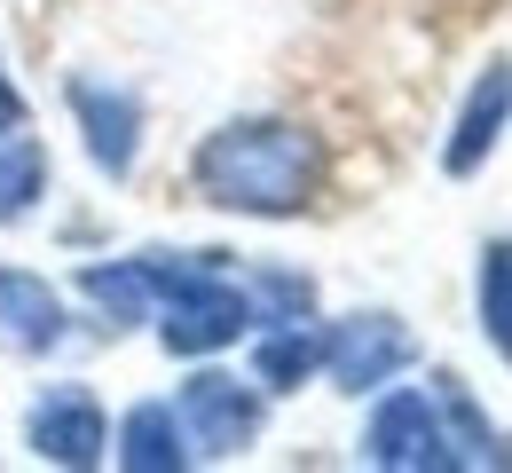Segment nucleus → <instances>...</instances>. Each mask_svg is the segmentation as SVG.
Returning a JSON list of instances; mask_svg holds the SVG:
<instances>
[{"mask_svg":"<svg viewBox=\"0 0 512 473\" xmlns=\"http://www.w3.org/2000/svg\"><path fill=\"white\" fill-rule=\"evenodd\" d=\"M197 190L221 213H253V221H284L316 198L323 182V142L292 119H229L221 135L197 142Z\"/></svg>","mask_w":512,"mask_h":473,"instance_id":"nucleus-1","label":"nucleus"},{"mask_svg":"<svg viewBox=\"0 0 512 473\" xmlns=\"http://www.w3.org/2000/svg\"><path fill=\"white\" fill-rule=\"evenodd\" d=\"M410 355H418V339L402 332V316H386V308H355V316H339V324L323 332V371H331L339 395L386 387Z\"/></svg>","mask_w":512,"mask_h":473,"instance_id":"nucleus-4","label":"nucleus"},{"mask_svg":"<svg viewBox=\"0 0 512 473\" xmlns=\"http://www.w3.org/2000/svg\"><path fill=\"white\" fill-rule=\"evenodd\" d=\"M505 111H512V64H489V71H481V87L465 95L457 135H449V150H442L449 174H473V166L497 150V135H505Z\"/></svg>","mask_w":512,"mask_h":473,"instance_id":"nucleus-9","label":"nucleus"},{"mask_svg":"<svg viewBox=\"0 0 512 473\" xmlns=\"http://www.w3.org/2000/svg\"><path fill=\"white\" fill-rule=\"evenodd\" d=\"M316 371H323V332H308V324H276V332L253 347V379L268 395H292V387H308Z\"/></svg>","mask_w":512,"mask_h":473,"instance_id":"nucleus-11","label":"nucleus"},{"mask_svg":"<svg viewBox=\"0 0 512 473\" xmlns=\"http://www.w3.org/2000/svg\"><path fill=\"white\" fill-rule=\"evenodd\" d=\"M174 418H182L197 458H237V450H253V434H260V387L229 379V371H197L182 387V403H174Z\"/></svg>","mask_w":512,"mask_h":473,"instance_id":"nucleus-5","label":"nucleus"},{"mask_svg":"<svg viewBox=\"0 0 512 473\" xmlns=\"http://www.w3.org/2000/svg\"><path fill=\"white\" fill-rule=\"evenodd\" d=\"M481 324L497 339V355L512 363V245H489V253H481Z\"/></svg>","mask_w":512,"mask_h":473,"instance_id":"nucleus-14","label":"nucleus"},{"mask_svg":"<svg viewBox=\"0 0 512 473\" xmlns=\"http://www.w3.org/2000/svg\"><path fill=\"white\" fill-rule=\"evenodd\" d=\"M24 127H32V111H24V95H16V79L0 71V142H8V135H24Z\"/></svg>","mask_w":512,"mask_h":473,"instance_id":"nucleus-16","label":"nucleus"},{"mask_svg":"<svg viewBox=\"0 0 512 473\" xmlns=\"http://www.w3.org/2000/svg\"><path fill=\"white\" fill-rule=\"evenodd\" d=\"M190 458L197 450L182 434V418H174V403H134L119 418V466L127 473H182Z\"/></svg>","mask_w":512,"mask_h":473,"instance_id":"nucleus-10","label":"nucleus"},{"mask_svg":"<svg viewBox=\"0 0 512 473\" xmlns=\"http://www.w3.org/2000/svg\"><path fill=\"white\" fill-rule=\"evenodd\" d=\"M24 442L48 466H103L111 458V426H103V403L87 387H48L24 418Z\"/></svg>","mask_w":512,"mask_h":473,"instance_id":"nucleus-7","label":"nucleus"},{"mask_svg":"<svg viewBox=\"0 0 512 473\" xmlns=\"http://www.w3.org/2000/svg\"><path fill=\"white\" fill-rule=\"evenodd\" d=\"M150 276V308H158V339L166 355H213L253 332V292L229 284L221 261L229 253H134Z\"/></svg>","mask_w":512,"mask_h":473,"instance_id":"nucleus-2","label":"nucleus"},{"mask_svg":"<svg viewBox=\"0 0 512 473\" xmlns=\"http://www.w3.org/2000/svg\"><path fill=\"white\" fill-rule=\"evenodd\" d=\"M363 458L386 466V473H449V466H465V450L449 442V426H442V403L418 395V387H402V395H386V403L371 410Z\"/></svg>","mask_w":512,"mask_h":473,"instance_id":"nucleus-3","label":"nucleus"},{"mask_svg":"<svg viewBox=\"0 0 512 473\" xmlns=\"http://www.w3.org/2000/svg\"><path fill=\"white\" fill-rule=\"evenodd\" d=\"M64 300H56V284L48 276H24V269H0V347H16V355H48V347H64Z\"/></svg>","mask_w":512,"mask_h":473,"instance_id":"nucleus-8","label":"nucleus"},{"mask_svg":"<svg viewBox=\"0 0 512 473\" xmlns=\"http://www.w3.org/2000/svg\"><path fill=\"white\" fill-rule=\"evenodd\" d=\"M79 292L111 324H142L150 316V276H142V261H95V269H79Z\"/></svg>","mask_w":512,"mask_h":473,"instance_id":"nucleus-12","label":"nucleus"},{"mask_svg":"<svg viewBox=\"0 0 512 473\" xmlns=\"http://www.w3.org/2000/svg\"><path fill=\"white\" fill-rule=\"evenodd\" d=\"M40 190H48V150H40V142H32V127H24V135L0 142V221L32 213V205H40Z\"/></svg>","mask_w":512,"mask_h":473,"instance_id":"nucleus-13","label":"nucleus"},{"mask_svg":"<svg viewBox=\"0 0 512 473\" xmlns=\"http://www.w3.org/2000/svg\"><path fill=\"white\" fill-rule=\"evenodd\" d=\"M64 103L71 119H79V135H87V158L111 174V182H127L134 174V150H142V95L134 87H111V79H64Z\"/></svg>","mask_w":512,"mask_h":473,"instance_id":"nucleus-6","label":"nucleus"},{"mask_svg":"<svg viewBox=\"0 0 512 473\" xmlns=\"http://www.w3.org/2000/svg\"><path fill=\"white\" fill-rule=\"evenodd\" d=\"M308 308H316V284L292 269H260L253 276V316L268 324H308Z\"/></svg>","mask_w":512,"mask_h":473,"instance_id":"nucleus-15","label":"nucleus"}]
</instances>
